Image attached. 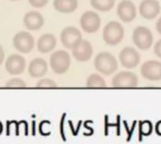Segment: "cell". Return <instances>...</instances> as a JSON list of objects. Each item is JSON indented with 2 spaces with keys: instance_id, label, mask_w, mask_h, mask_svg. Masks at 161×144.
I'll use <instances>...</instances> for the list:
<instances>
[{
  "instance_id": "cell-1",
  "label": "cell",
  "mask_w": 161,
  "mask_h": 144,
  "mask_svg": "<svg viewBox=\"0 0 161 144\" xmlns=\"http://www.w3.org/2000/svg\"><path fill=\"white\" fill-rule=\"evenodd\" d=\"M94 67L96 71L105 75H110L118 69V61L115 56L109 52H101L94 58Z\"/></svg>"
},
{
  "instance_id": "cell-2",
  "label": "cell",
  "mask_w": 161,
  "mask_h": 144,
  "mask_svg": "<svg viewBox=\"0 0 161 144\" xmlns=\"http://www.w3.org/2000/svg\"><path fill=\"white\" fill-rule=\"evenodd\" d=\"M125 38V28L123 25L117 21H110L103 29L104 42L111 46L117 45Z\"/></svg>"
},
{
  "instance_id": "cell-3",
  "label": "cell",
  "mask_w": 161,
  "mask_h": 144,
  "mask_svg": "<svg viewBox=\"0 0 161 144\" xmlns=\"http://www.w3.org/2000/svg\"><path fill=\"white\" fill-rule=\"evenodd\" d=\"M132 40L137 48L142 51L149 50L154 44V35L152 31L143 25H139L134 29Z\"/></svg>"
},
{
  "instance_id": "cell-4",
  "label": "cell",
  "mask_w": 161,
  "mask_h": 144,
  "mask_svg": "<svg viewBox=\"0 0 161 144\" xmlns=\"http://www.w3.org/2000/svg\"><path fill=\"white\" fill-rule=\"evenodd\" d=\"M49 63L54 73L61 75L69 70L71 65V58L67 51L58 50L51 55Z\"/></svg>"
},
{
  "instance_id": "cell-5",
  "label": "cell",
  "mask_w": 161,
  "mask_h": 144,
  "mask_svg": "<svg viewBox=\"0 0 161 144\" xmlns=\"http://www.w3.org/2000/svg\"><path fill=\"white\" fill-rule=\"evenodd\" d=\"M79 23L84 32L92 34L99 30L101 26V18L97 12L93 10H87L81 15Z\"/></svg>"
},
{
  "instance_id": "cell-6",
  "label": "cell",
  "mask_w": 161,
  "mask_h": 144,
  "mask_svg": "<svg viewBox=\"0 0 161 144\" xmlns=\"http://www.w3.org/2000/svg\"><path fill=\"white\" fill-rule=\"evenodd\" d=\"M12 45L20 53L28 54L34 48L35 40L29 32L20 31L14 35L12 39Z\"/></svg>"
},
{
  "instance_id": "cell-7",
  "label": "cell",
  "mask_w": 161,
  "mask_h": 144,
  "mask_svg": "<svg viewBox=\"0 0 161 144\" xmlns=\"http://www.w3.org/2000/svg\"><path fill=\"white\" fill-rule=\"evenodd\" d=\"M81 31L75 26H66L60 33V41L67 49H74L82 41Z\"/></svg>"
},
{
  "instance_id": "cell-8",
  "label": "cell",
  "mask_w": 161,
  "mask_h": 144,
  "mask_svg": "<svg viewBox=\"0 0 161 144\" xmlns=\"http://www.w3.org/2000/svg\"><path fill=\"white\" fill-rule=\"evenodd\" d=\"M119 59L123 67L126 69H134L141 62V55L137 49L127 46L123 48L120 52Z\"/></svg>"
},
{
  "instance_id": "cell-9",
  "label": "cell",
  "mask_w": 161,
  "mask_h": 144,
  "mask_svg": "<svg viewBox=\"0 0 161 144\" xmlns=\"http://www.w3.org/2000/svg\"><path fill=\"white\" fill-rule=\"evenodd\" d=\"M137 7L131 0H122L117 6V16L124 23H131L137 16Z\"/></svg>"
},
{
  "instance_id": "cell-10",
  "label": "cell",
  "mask_w": 161,
  "mask_h": 144,
  "mask_svg": "<svg viewBox=\"0 0 161 144\" xmlns=\"http://www.w3.org/2000/svg\"><path fill=\"white\" fill-rule=\"evenodd\" d=\"M111 84L114 88H135L139 84V79L134 73L123 71L114 75Z\"/></svg>"
},
{
  "instance_id": "cell-11",
  "label": "cell",
  "mask_w": 161,
  "mask_h": 144,
  "mask_svg": "<svg viewBox=\"0 0 161 144\" xmlns=\"http://www.w3.org/2000/svg\"><path fill=\"white\" fill-rule=\"evenodd\" d=\"M142 75L150 81L161 80V61L148 60L141 66Z\"/></svg>"
},
{
  "instance_id": "cell-12",
  "label": "cell",
  "mask_w": 161,
  "mask_h": 144,
  "mask_svg": "<svg viewBox=\"0 0 161 144\" xmlns=\"http://www.w3.org/2000/svg\"><path fill=\"white\" fill-rule=\"evenodd\" d=\"M161 6L158 0H142L139 6L140 15L146 20H153L158 16Z\"/></svg>"
},
{
  "instance_id": "cell-13",
  "label": "cell",
  "mask_w": 161,
  "mask_h": 144,
  "mask_svg": "<svg viewBox=\"0 0 161 144\" xmlns=\"http://www.w3.org/2000/svg\"><path fill=\"white\" fill-rule=\"evenodd\" d=\"M5 68L7 72L12 75H20L25 71V59L23 56L18 54H11L8 57L5 62Z\"/></svg>"
},
{
  "instance_id": "cell-14",
  "label": "cell",
  "mask_w": 161,
  "mask_h": 144,
  "mask_svg": "<svg viewBox=\"0 0 161 144\" xmlns=\"http://www.w3.org/2000/svg\"><path fill=\"white\" fill-rule=\"evenodd\" d=\"M73 57L79 62H86L91 59L93 54V48L89 41L82 40L74 49H72Z\"/></svg>"
},
{
  "instance_id": "cell-15",
  "label": "cell",
  "mask_w": 161,
  "mask_h": 144,
  "mask_svg": "<svg viewBox=\"0 0 161 144\" xmlns=\"http://www.w3.org/2000/svg\"><path fill=\"white\" fill-rule=\"evenodd\" d=\"M24 25L30 31H35L40 29L43 24H44V19L42 15L35 10H30L26 12L23 18Z\"/></svg>"
},
{
  "instance_id": "cell-16",
  "label": "cell",
  "mask_w": 161,
  "mask_h": 144,
  "mask_svg": "<svg viewBox=\"0 0 161 144\" xmlns=\"http://www.w3.org/2000/svg\"><path fill=\"white\" fill-rule=\"evenodd\" d=\"M47 73V62L42 58H36L29 63L28 74L34 78H40Z\"/></svg>"
},
{
  "instance_id": "cell-17",
  "label": "cell",
  "mask_w": 161,
  "mask_h": 144,
  "mask_svg": "<svg viewBox=\"0 0 161 144\" xmlns=\"http://www.w3.org/2000/svg\"><path fill=\"white\" fill-rule=\"evenodd\" d=\"M57 45V39L51 33H46L41 36L37 42V48L38 51L46 54L51 52Z\"/></svg>"
},
{
  "instance_id": "cell-18",
  "label": "cell",
  "mask_w": 161,
  "mask_h": 144,
  "mask_svg": "<svg viewBox=\"0 0 161 144\" xmlns=\"http://www.w3.org/2000/svg\"><path fill=\"white\" fill-rule=\"evenodd\" d=\"M54 8L60 13H72L78 7V0H54Z\"/></svg>"
},
{
  "instance_id": "cell-19",
  "label": "cell",
  "mask_w": 161,
  "mask_h": 144,
  "mask_svg": "<svg viewBox=\"0 0 161 144\" xmlns=\"http://www.w3.org/2000/svg\"><path fill=\"white\" fill-rule=\"evenodd\" d=\"M92 7L98 11L108 12L115 6V0H91Z\"/></svg>"
},
{
  "instance_id": "cell-20",
  "label": "cell",
  "mask_w": 161,
  "mask_h": 144,
  "mask_svg": "<svg viewBox=\"0 0 161 144\" xmlns=\"http://www.w3.org/2000/svg\"><path fill=\"white\" fill-rule=\"evenodd\" d=\"M87 87L89 88H105L107 86L104 78L98 74L91 75L87 79Z\"/></svg>"
},
{
  "instance_id": "cell-21",
  "label": "cell",
  "mask_w": 161,
  "mask_h": 144,
  "mask_svg": "<svg viewBox=\"0 0 161 144\" xmlns=\"http://www.w3.org/2000/svg\"><path fill=\"white\" fill-rule=\"evenodd\" d=\"M153 132V125L150 121L139 122V141H142L143 136H150Z\"/></svg>"
},
{
  "instance_id": "cell-22",
  "label": "cell",
  "mask_w": 161,
  "mask_h": 144,
  "mask_svg": "<svg viewBox=\"0 0 161 144\" xmlns=\"http://www.w3.org/2000/svg\"><path fill=\"white\" fill-rule=\"evenodd\" d=\"M6 87L7 88H25V83L20 78H13L6 83Z\"/></svg>"
},
{
  "instance_id": "cell-23",
  "label": "cell",
  "mask_w": 161,
  "mask_h": 144,
  "mask_svg": "<svg viewBox=\"0 0 161 144\" xmlns=\"http://www.w3.org/2000/svg\"><path fill=\"white\" fill-rule=\"evenodd\" d=\"M36 86H37L38 88H57V87H58L56 82H54V81L51 80V79H47V78H45V79H41V80L37 83Z\"/></svg>"
},
{
  "instance_id": "cell-24",
  "label": "cell",
  "mask_w": 161,
  "mask_h": 144,
  "mask_svg": "<svg viewBox=\"0 0 161 144\" xmlns=\"http://www.w3.org/2000/svg\"><path fill=\"white\" fill-rule=\"evenodd\" d=\"M137 123H138L137 121H134V123H133V125H132V127L129 128V127H128V125H127V122H126V121H124V122H123L124 126H125V130H126V132H127V139H126V141H131V138H132V135H133V133H134V130H135V127H136Z\"/></svg>"
},
{
  "instance_id": "cell-25",
  "label": "cell",
  "mask_w": 161,
  "mask_h": 144,
  "mask_svg": "<svg viewBox=\"0 0 161 144\" xmlns=\"http://www.w3.org/2000/svg\"><path fill=\"white\" fill-rule=\"evenodd\" d=\"M48 1H49V0H28L29 4H30L32 7L38 8L44 7V6L48 3Z\"/></svg>"
},
{
  "instance_id": "cell-26",
  "label": "cell",
  "mask_w": 161,
  "mask_h": 144,
  "mask_svg": "<svg viewBox=\"0 0 161 144\" xmlns=\"http://www.w3.org/2000/svg\"><path fill=\"white\" fill-rule=\"evenodd\" d=\"M117 127V123L116 124H110L108 122V116L106 115L105 117V136H108V128L109 127Z\"/></svg>"
},
{
  "instance_id": "cell-27",
  "label": "cell",
  "mask_w": 161,
  "mask_h": 144,
  "mask_svg": "<svg viewBox=\"0 0 161 144\" xmlns=\"http://www.w3.org/2000/svg\"><path fill=\"white\" fill-rule=\"evenodd\" d=\"M154 54L161 59V39L158 40L154 45Z\"/></svg>"
},
{
  "instance_id": "cell-28",
  "label": "cell",
  "mask_w": 161,
  "mask_h": 144,
  "mask_svg": "<svg viewBox=\"0 0 161 144\" xmlns=\"http://www.w3.org/2000/svg\"><path fill=\"white\" fill-rule=\"evenodd\" d=\"M65 117H66V114L64 113L62 118H61V121H60V125H59V129H60V136L62 138V140L64 141H66V137H65V134H64V121H65Z\"/></svg>"
},
{
  "instance_id": "cell-29",
  "label": "cell",
  "mask_w": 161,
  "mask_h": 144,
  "mask_svg": "<svg viewBox=\"0 0 161 144\" xmlns=\"http://www.w3.org/2000/svg\"><path fill=\"white\" fill-rule=\"evenodd\" d=\"M68 123H69L70 128H71V130H72V134H73V136H77V135H78V132H79V129H80V126H81L82 122H81V121H79V123H78V125H77V127H76L75 129L74 128V125H73L72 121H69Z\"/></svg>"
},
{
  "instance_id": "cell-30",
  "label": "cell",
  "mask_w": 161,
  "mask_h": 144,
  "mask_svg": "<svg viewBox=\"0 0 161 144\" xmlns=\"http://www.w3.org/2000/svg\"><path fill=\"white\" fill-rule=\"evenodd\" d=\"M155 130H156V133L158 135V136H161V121H158L155 126Z\"/></svg>"
},
{
  "instance_id": "cell-31",
  "label": "cell",
  "mask_w": 161,
  "mask_h": 144,
  "mask_svg": "<svg viewBox=\"0 0 161 144\" xmlns=\"http://www.w3.org/2000/svg\"><path fill=\"white\" fill-rule=\"evenodd\" d=\"M156 28H157V31L158 33L161 35V16L158 19L157 23H156Z\"/></svg>"
},
{
  "instance_id": "cell-32",
  "label": "cell",
  "mask_w": 161,
  "mask_h": 144,
  "mask_svg": "<svg viewBox=\"0 0 161 144\" xmlns=\"http://www.w3.org/2000/svg\"><path fill=\"white\" fill-rule=\"evenodd\" d=\"M120 122H121V117L120 115L117 116V136H121V128H120Z\"/></svg>"
},
{
  "instance_id": "cell-33",
  "label": "cell",
  "mask_w": 161,
  "mask_h": 144,
  "mask_svg": "<svg viewBox=\"0 0 161 144\" xmlns=\"http://www.w3.org/2000/svg\"><path fill=\"white\" fill-rule=\"evenodd\" d=\"M4 58H5V53H4V49H3L2 45L0 44V65L3 63V61H4Z\"/></svg>"
},
{
  "instance_id": "cell-34",
  "label": "cell",
  "mask_w": 161,
  "mask_h": 144,
  "mask_svg": "<svg viewBox=\"0 0 161 144\" xmlns=\"http://www.w3.org/2000/svg\"><path fill=\"white\" fill-rule=\"evenodd\" d=\"M89 123H90V121H86V122L84 123V126H85L86 129H88V130L90 131V136H92V135L93 134V128H92V127H90V126L88 125Z\"/></svg>"
},
{
  "instance_id": "cell-35",
  "label": "cell",
  "mask_w": 161,
  "mask_h": 144,
  "mask_svg": "<svg viewBox=\"0 0 161 144\" xmlns=\"http://www.w3.org/2000/svg\"><path fill=\"white\" fill-rule=\"evenodd\" d=\"M36 135V123L35 121L32 122V136Z\"/></svg>"
},
{
  "instance_id": "cell-36",
  "label": "cell",
  "mask_w": 161,
  "mask_h": 144,
  "mask_svg": "<svg viewBox=\"0 0 161 144\" xmlns=\"http://www.w3.org/2000/svg\"><path fill=\"white\" fill-rule=\"evenodd\" d=\"M2 131H3V126H2V124H1V122H0V134L2 133Z\"/></svg>"
},
{
  "instance_id": "cell-37",
  "label": "cell",
  "mask_w": 161,
  "mask_h": 144,
  "mask_svg": "<svg viewBox=\"0 0 161 144\" xmlns=\"http://www.w3.org/2000/svg\"><path fill=\"white\" fill-rule=\"evenodd\" d=\"M10 1H17V0H10Z\"/></svg>"
}]
</instances>
